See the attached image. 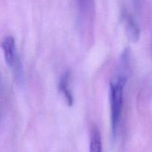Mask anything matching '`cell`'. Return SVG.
I'll return each mask as SVG.
<instances>
[{
    "label": "cell",
    "instance_id": "6da1fadb",
    "mask_svg": "<svg viewBox=\"0 0 152 152\" xmlns=\"http://www.w3.org/2000/svg\"><path fill=\"white\" fill-rule=\"evenodd\" d=\"M129 78V70L119 68L116 76L110 83L111 135L113 141L119 134L124 104L125 87Z\"/></svg>",
    "mask_w": 152,
    "mask_h": 152
},
{
    "label": "cell",
    "instance_id": "7a4b0ae2",
    "mask_svg": "<svg viewBox=\"0 0 152 152\" xmlns=\"http://www.w3.org/2000/svg\"><path fill=\"white\" fill-rule=\"evenodd\" d=\"M1 47L3 51L6 64L9 66L10 68H11L17 80L19 81H22L23 78V71L22 68V64L17 55L14 38L12 36H7L2 40Z\"/></svg>",
    "mask_w": 152,
    "mask_h": 152
},
{
    "label": "cell",
    "instance_id": "3957f363",
    "mask_svg": "<svg viewBox=\"0 0 152 152\" xmlns=\"http://www.w3.org/2000/svg\"><path fill=\"white\" fill-rule=\"evenodd\" d=\"M69 72H66L60 79L59 90L65 97L69 106H72L73 104V97L69 88Z\"/></svg>",
    "mask_w": 152,
    "mask_h": 152
},
{
    "label": "cell",
    "instance_id": "277c9868",
    "mask_svg": "<svg viewBox=\"0 0 152 152\" xmlns=\"http://www.w3.org/2000/svg\"><path fill=\"white\" fill-rule=\"evenodd\" d=\"M90 152H103L102 136L96 127H93L90 133Z\"/></svg>",
    "mask_w": 152,
    "mask_h": 152
},
{
    "label": "cell",
    "instance_id": "5b68a950",
    "mask_svg": "<svg viewBox=\"0 0 152 152\" xmlns=\"http://www.w3.org/2000/svg\"><path fill=\"white\" fill-rule=\"evenodd\" d=\"M125 24H126V26H125L126 30L128 31L130 38L134 42L138 41V40L140 39V28H139L137 23L129 16H125Z\"/></svg>",
    "mask_w": 152,
    "mask_h": 152
},
{
    "label": "cell",
    "instance_id": "8992f818",
    "mask_svg": "<svg viewBox=\"0 0 152 152\" xmlns=\"http://www.w3.org/2000/svg\"><path fill=\"white\" fill-rule=\"evenodd\" d=\"M77 3L81 15L87 16L93 14L94 0H77Z\"/></svg>",
    "mask_w": 152,
    "mask_h": 152
}]
</instances>
